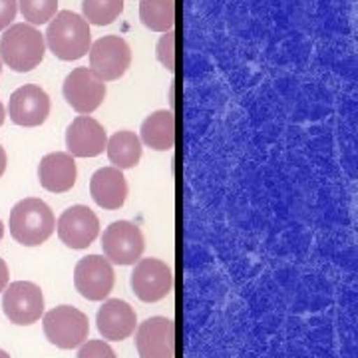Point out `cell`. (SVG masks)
I'll return each instance as SVG.
<instances>
[{
	"label": "cell",
	"instance_id": "6da1fadb",
	"mask_svg": "<svg viewBox=\"0 0 358 358\" xmlns=\"http://www.w3.org/2000/svg\"><path fill=\"white\" fill-rule=\"evenodd\" d=\"M46 42L44 34L32 24L8 26L0 38V62L14 72H30L44 60Z\"/></svg>",
	"mask_w": 358,
	"mask_h": 358
},
{
	"label": "cell",
	"instance_id": "7a4b0ae2",
	"mask_svg": "<svg viewBox=\"0 0 358 358\" xmlns=\"http://www.w3.org/2000/svg\"><path fill=\"white\" fill-rule=\"evenodd\" d=\"M44 42L56 58L64 62L80 60L88 54L92 46L90 24L84 20V16L72 10H62L48 22Z\"/></svg>",
	"mask_w": 358,
	"mask_h": 358
},
{
	"label": "cell",
	"instance_id": "3957f363",
	"mask_svg": "<svg viewBox=\"0 0 358 358\" xmlns=\"http://www.w3.org/2000/svg\"><path fill=\"white\" fill-rule=\"evenodd\" d=\"M10 235L16 243L38 247L46 243L56 229V219L48 205L38 197H26L10 211Z\"/></svg>",
	"mask_w": 358,
	"mask_h": 358
},
{
	"label": "cell",
	"instance_id": "277c9868",
	"mask_svg": "<svg viewBox=\"0 0 358 358\" xmlns=\"http://www.w3.org/2000/svg\"><path fill=\"white\" fill-rule=\"evenodd\" d=\"M42 327L48 343L62 350H72L86 343L90 334L88 317L76 307L60 305L42 315Z\"/></svg>",
	"mask_w": 358,
	"mask_h": 358
},
{
	"label": "cell",
	"instance_id": "5b68a950",
	"mask_svg": "<svg viewBox=\"0 0 358 358\" xmlns=\"http://www.w3.org/2000/svg\"><path fill=\"white\" fill-rule=\"evenodd\" d=\"M2 310L13 324L30 327L44 315V294L36 282L14 281L2 291Z\"/></svg>",
	"mask_w": 358,
	"mask_h": 358
},
{
	"label": "cell",
	"instance_id": "8992f818",
	"mask_svg": "<svg viewBox=\"0 0 358 358\" xmlns=\"http://www.w3.org/2000/svg\"><path fill=\"white\" fill-rule=\"evenodd\" d=\"M145 239L138 225L129 221H114L108 225L102 235L103 257L120 267L136 265L143 255Z\"/></svg>",
	"mask_w": 358,
	"mask_h": 358
},
{
	"label": "cell",
	"instance_id": "52a82bcc",
	"mask_svg": "<svg viewBox=\"0 0 358 358\" xmlns=\"http://www.w3.org/2000/svg\"><path fill=\"white\" fill-rule=\"evenodd\" d=\"M131 64L129 44L122 36H103L90 46V70L103 82H114L128 72Z\"/></svg>",
	"mask_w": 358,
	"mask_h": 358
},
{
	"label": "cell",
	"instance_id": "ba28073f",
	"mask_svg": "<svg viewBox=\"0 0 358 358\" xmlns=\"http://www.w3.org/2000/svg\"><path fill=\"white\" fill-rule=\"evenodd\" d=\"M129 285L143 303H157L173 291V271L159 259H140L131 271Z\"/></svg>",
	"mask_w": 358,
	"mask_h": 358
},
{
	"label": "cell",
	"instance_id": "9c48e42d",
	"mask_svg": "<svg viewBox=\"0 0 358 358\" xmlns=\"http://www.w3.org/2000/svg\"><path fill=\"white\" fill-rule=\"evenodd\" d=\"M66 102L80 115H90L102 106L106 98V82L90 68H76L64 80L62 86Z\"/></svg>",
	"mask_w": 358,
	"mask_h": 358
},
{
	"label": "cell",
	"instance_id": "30bf717a",
	"mask_svg": "<svg viewBox=\"0 0 358 358\" xmlns=\"http://www.w3.org/2000/svg\"><path fill=\"white\" fill-rule=\"evenodd\" d=\"M115 282L114 267L103 255H88L74 268L76 291L88 301H106Z\"/></svg>",
	"mask_w": 358,
	"mask_h": 358
},
{
	"label": "cell",
	"instance_id": "8fae6325",
	"mask_svg": "<svg viewBox=\"0 0 358 358\" xmlns=\"http://www.w3.org/2000/svg\"><path fill=\"white\" fill-rule=\"evenodd\" d=\"M140 358H176V322L167 317H150L136 329Z\"/></svg>",
	"mask_w": 358,
	"mask_h": 358
},
{
	"label": "cell",
	"instance_id": "7c38bea8",
	"mask_svg": "<svg viewBox=\"0 0 358 358\" xmlns=\"http://www.w3.org/2000/svg\"><path fill=\"white\" fill-rule=\"evenodd\" d=\"M58 237L70 249H88L100 233V219L86 205H72L58 219Z\"/></svg>",
	"mask_w": 358,
	"mask_h": 358
},
{
	"label": "cell",
	"instance_id": "4fadbf2b",
	"mask_svg": "<svg viewBox=\"0 0 358 358\" xmlns=\"http://www.w3.org/2000/svg\"><path fill=\"white\" fill-rule=\"evenodd\" d=\"M8 115L13 124L22 128L42 126L50 115V98L36 84H26L14 90L8 102Z\"/></svg>",
	"mask_w": 358,
	"mask_h": 358
},
{
	"label": "cell",
	"instance_id": "5bb4252c",
	"mask_svg": "<svg viewBox=\"0 0 358 358\" xmlns=\"http://www.w3.org/2000/svg\"><path fill=\"white\" fill-rule=\"evenodd\" d=\"M106 145V129L98 120L90 115H78L66 129V148L72 157H96L103 154Z\"/></svg>",
	"mask_w": 358,
	"mask_h": 358
},
{
	"label": "cell",
	"instance_id": "9a60e30c",
	"mask_svg": "<svg viewBox=\"0 0 358 358\" xmlns=\"http://www.w3.org/2000/svg\"><path fill=\"white\" fill-rule=\"evenodd\" d=\"M98 331L103 341L120 343L126 341L138 329V315L129 307V303L122 299H106L96 315Z\"/></svg>",
	"mask_w": 358,
	"mask_h": 358
},
{
	"label": "cell",
	"instance_id": "2e32d148",
	"mask_svg": "<svg viewBox=\"0 0 358 358\" xmlns=\"http://www.w3.org/2000/svg\"><path fill=\"white\" fill-rule=\"evenodd\" d=\"M78 178L76 162L70 154L54 152L42 157L38 166L40 185L50 193H66L74 187Z\"/></svg>",
	"mask_w": 358,
	"mask_h": 358
},
{
	"label": "cell",
	"instance_id": "e0dca14e",
	"mask_svg": "<svg viewBox=\"0 0 358 358\" xmlns=\"http://www.w3.org/2000/svg\"><path fill=\"white\" fill-rule=\"evenodd\" d=\"M92 199L103 209H120L128 199V181L122 169L117 167H102L90 179Z\"/></svg>",
	"mask_w": 358,
	"mask_h": 358
},
{
	"label": "cell",
	"instance_id": "ac0fdd59",
	"mask_svg": "<svg viewBox=\"0 0 358 358\" xmlns=\"http://www.w3.org/2000/svg\"><path fill=\"white\" fill-rule=\"evenodd\" d=\"M141 140L155 152H169L176 148V114L171 110H157L141 124Z\"/></svg>",
	"mask_w": 358,
	"mask_h": 358
},
{
	"label": "cell",
	"instance_id": "d6986e66",
	"mask_svg": "<svg viewBox=\"0 0 358 358\" xmlns=\"http://www.w3.org/2000/svg\"><path fill=\"white\" fill-rule=\"evenodd\" d=\"M108 157L117 169H131L140 164L141 141L134 131H117L108 140Z\"/></svg>",
	"mask_w": 358,
	"mask_h": 358
},
{
	"label": "cell",
	"instance_id": "ffe728a7",
	"mask_svg": "<svg viewBox=\"0 0 358 358\" xmlns=\"http://www.w3.org/2000/svg\"><path fill=\"white\" fill-rule=\"evenodd\" d=\"M141 24L154 32H169L176 26V0H141Z\"/></svg>",
	"mask_w": 358,
	"mask_h": 358
},
{
	"label": "cell",
	"instance_id": "44dd1931",
	"mask_svg": "<svg viewBox=\"0 0 358 358\" xmlns=\"http://www.w3.org/2000/svg\"><path fill=\"white\" fill-rule=\"evenodd\" d=\"M84 20L94 26H108L124 13V0H82Z\"/></svg>",
	"mask_w": 358,
	"mask_h": 358
},
{
	"label": "cell",
	"instance_id": "7402d4cb",
	"mask_svg": "<svg viewBox=\"0 0 358 358\" xmlns=\"http://www.w3.org/2000/svg\"><path fill=\"white\" fill-rule=\"evenodd\" d=\"M18 8L28 24L42 26L56 16L58 0H18Z\"/></svg>",
	"mask_w": 358,
	"mask_h": 358
},
{
	"label": "cell",
	"instance_id": "603a6c76",
	"mask_svg": "<svg viewBox=\"0 0 358 358\" xmlns=\"http://www.w3.org/2000/svg\"><path fill=\"white\" fill-rule=\"evenodd\" d=\"M155 56L169 74L176 72V32L173 30H169L159 38L155 46Z\"/></svg>",
	"mask_w": 358,
	"mask_h": 358
},
{
	"label": "cell",
	"instance_id": "cb8c5ba5",
	"mask_svg": "<svg viewBox=\"0 0 358 358\" xmlns=\"http://www.w3.org/2000/svg\"><path fill=\"white\" fill-rule=\"evenodd\" d=\"M78 358H117L114 348L108 345L106 341H88L80 345Z\"/></svg>",
	"mask_w": 358,
	"mask_h": 358
},
{
	"label": "cell",
	"instance_id": "d4e9b609",
	"mask_svg": "<svg viewBox=\"0 0 358 358\" xmlns=\"http://www.w3.org/2000/svg\"><path fill=\"white\" fill-rule=\"evenodd\" d=\"M18 13V0H0V32L13 24Z\"/></svg>",
	"mask_w": 358,
	"mask_h": 358
},
{
	"label": "cell",
	"instance_id": "484cf974",
	"mask_svg": "<svg viewBox=\"0 0 358 358\" xmlns=\"http://www.w3.org/2000/svg\"><path fill=\"white\" fill-rule=\"evenodd\" d=\"M8 279H10V273H8V265H6V261L0 257V293L6 289V285H8Z\"/></svg>",
	"mask_w": 358,
	"mask_h": 358
},
{
	"label": "cell",
	"instance_id": "4316f807",
	"mask_svg": "<svg viewBox=\"0 0 358 358\" xmlns=\"http://www.w3.org/2000/svg\"><path fill=\"white\" fill-rule=\"evenodd\" d=\"M6 166H8V157H6V152H4V148L0 145V178L4 176V171H6Z\"/></svg>",
	"mask_w": 358,
	"mask_h": 358
},
{
	"label": "cell",
	"instance_id": "83f0119b",
	"mask_svg": "<svg viewBox=\"0 0 358 358\" xmlns=\"http://www.w3.org/2000/svg\"><path fill=\"white\" fill-rule=\"evenodd\" d=\"M169 106H171V112H173V108H176V86L173 84L169 86Z\"/></svg>",
	"mask_w": 358,
	"mask_h": 358
},
{
	"label": "cell",
	"instance_id": "f1b7e54d",
	"mask_svg": "<svg viewBox=\"0 0 358 358\" xmlns=\"http://www.w3.org/2000/svg\"><path fill=\"white\" fill-rule=\"evenodd\" d=\"M4 117H6V112H4V106L0 102V126L4 124Z\"/></svg>",
	"mask_w": 358,
	"mask_h": 358
},
{
	"label": "cell",
	"instance_id": "f546056e",
	"mask_svg": "<svg viewBox=\"0 0 358 358\" xmlns=\"http://www.w3.org/2000/svg\"><path fill=\"white\" fill-rule=\"evenodd\" d=\"M0 358H10V355H8L6 350H2V348H0Z\"/></svg>",
	"mask_w": 358,
	"mask_h": 358
},
{
	"label": "cell",
	"instance_id": "4dcf8cb0",
	"mask_svg": "<svg viewBox=\"0 0 358 358\" xmlns=\"http://www.w3.org/2000/svg\"><path fill=\"white\" fill-rule=\"evenodd\" d=\"M2 235H4V225H2V221H0V241H2Z\"/></svg>",
	"mask_w": 358,
	"mask_h": 358
},
{
	"label": "cell",
	"instance_id": "1f68e13d",
	"mask_svg": "<svg viewBox=\"0 0 358 358\" xmlns=\"http://www.w3.org/2000/svg\"><path fill=\"white\" fill-rule=\"evenodd\" d=\"M0 72H2V62H0Z\"/></svg>",
	"mask_w": 358,
	"mask_h": 358
}]
</instances>
